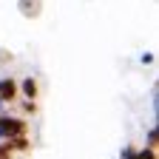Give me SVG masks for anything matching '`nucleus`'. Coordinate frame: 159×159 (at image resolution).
I'll list each match as a JSON object with an SVG mask.
<instances>
[{
  "label": "nucleus",
  "instance_id": "nucleus-1",
  "mask_svg": "<svg viewBox=\"0 0 159 159\" xmlns=\"http://www.w3.org/2000/svg\"><path fill=\"white\" fill-rule=\"evenodd\" d=\"M0 131H3L6 139L11 136H20V134H26V122L20 116H11V114H0Z\"/></svg>",
  "mask_w": 159,
  "mask_h": 159
},
{
  "label": "nucleus",
  "instance_id": "nucleus-2",
  "mask_svg": "<svg viewBox=\"0 0 159 159\" xmlns=\"http://www.w3.org/2000/svg\"><path fill=\"white\" fill-rule=\"evenodd\" d=\"M17 11L23 17H37L43 11V3H40V0H17Z\"/></svg>",
  "mask_w": 159,
  "mask_h": 159
},
{
  "label": "nucleus",
  "instance_id": "nucleus-3",
  "mask_svg": "<svg viewBox=\"0 0 159 159\" xmlns=\"http://www.w3.org/2000/svg\"><path fill=\"white\" fill-rule=\"evenodd\" d=\"M14 97H17V83L11 77H0V99H3V102H11Z\"/></svg>",
  "mask_w": 159,
  "mask_h": 159
},
{
  "label": "nucleus",
  "instance_id": "nucleus-4",
  "mask_svg": "<svg viewBox=\"0 0 159 159\" xmlns=\"http://www.w3.org/2000/svg\"><path fill=\"white\" fill-rule=\"evenodd\" d=\"M17 94L26 97V99H34V97H37V80H34V77H26L23 83L17 85Z\"/></svg>",
  "mask_w": 159,
  "mask_h": 159
},
{
  "label": "nucleus",
  "instance_id": "nucleus-5",
  "mask_svg": "<svg viewBox=\"0 0 159 159\" xmlns=\"http://www.w3.org/2000/svg\"><path fill=\"white\" fill-rule=\"evenodd\" d=\"M134 159H159V156H156V148L153 145H145V148H136L134 151Z\"/></svg>",
  "mask_w": 159,
  "mask_h": 159
},
{
  "label": "nucleus",
  "instance_id": "nucleus-6",
  "mask_svg": "<svg viewBox=\"0 0 159 159\" xmlns=\"http://www.w3.org/2000/svg\"><path fill=\"white\" fill-rule=\"evenodd\" d=\"M159 142V128H156V122L148 128V145H156Z\"/></svg>",
  "mask_w": 159,
  "mask_h": 159
},
{
  "label": "nucleus",
  "instance_id": "nucleus-7",
  "mask_svg": "<svg viewBox=\"0 0 159 159\" xmlns=\"http://www.w3.org/2000/svg\"><path fill=\"white\" fill-rule=\"evenodd\" d=\"M151 114H153V116L159 114V91H156V88L151 91Z\"/></svg>",
  "mask_w": 159,
  "mask_h": 159
},
{
  "label": "nucleus",
  "instance_id": "nucleus-8",
  "mask_svg": "<svg viewBox=\"0 0 159 159\" xmlns=\"http://www.w3.org/2000/svg\"><path fill=\"white\" fill-rule=\"evenodd\" d=\"M153 60H156V57H153L151 51H142V54H139V63H142V66H153Z\"/></svg>",
  "mask_w": 159,
  "mask_h": 159
},
{
  "label": "nucleus",
  "instance_id": "nucleus-9",
  "mask_svg": "<svg viewBox=\"0 0 159 159\" xmlns=\"http://www.w3.org/2000/svg\"><path fill=\"white\" fill-rule=\"evenodd\" d=\"M134 151H136V148H131V145L122 148V151H119V159H134Z\"/></svg>",
  "mask_w": 159,
  "mask_h": 159
},
{
  "label": "nucleus",
  "instance_id": "nucleus-10",
  "mask_svg": "<svg viewBox=\"0 0 159 159\" xmlns=\"http://www.w3.org/2000/svg\"><path fill=\"white\" fill-rule=\"evenodd\" d=\"M3 108H6V102H3V99H0V114H3Z\"/></svg>",
  "mask_w": 159,
  "mask_h": 159
},
{
  "label": "nucleus",
  "instance_id": "nucleus-11",
  "mask_svg": "<svg viewBox=\"0 0 159 159\" xmlns=\"http://www.w3.org/2000/svg\"><path fill=\"white\" fill-rule=\"evenodd\" d=\"M0 139H6V136H3V131H0Z\"/></svg>",
  "mask_w": 159,
  "mask_h": 159
}]
</instances>
